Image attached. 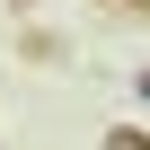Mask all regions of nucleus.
I'll list each match as a JSON object with an SVG mask.
<instances>
[{
  "label": "nucleus",
  "mask_w": 150,
  "mask_h": 150,
  "mask_svg": "<svg viewBox=\"0 0 150 150\" xmlns=\"http://www.w3.org/2000/svg\"><path fill=\"white\" fill-rule=\"evenodd\" d=\"M106 150H150V132H132V124H106Z\"/></svg>",
  "instance_id": "obj_1"
},
{
  "label": "nucleus",
  "mask_w": 150,
  "mask_h": 150,
  "mask_svg": "<svg viewBox=\"0 0 150 150\" xmlns=\"http://www.w3.org/2000/svg\"><path fill=\"white\" fill-rule=\"evenodd\" d=\"M115 9H150V0H115Z\"/></svg>",
  "instance_id": "obj_2"
},
{
  "label": "nucleus",
  "mask_w": 150,
  "mask_h": 150,
  "mask_svg": "<svg viewBox=\"0 0 150 150\" xmlns=\"http://www.w3.org/2000/svg\"><path fill=\"white\" fill-rule=\"evenodd\" d=\"M141 97H150V71H141Z\"/></svg>",
  "instance_id": "obj_3"
},
{
  "label": "nucleus",
  "mask_w": 150,
  "mask_h": 150,
  "mask_svg": "<svg viewBox=\"0 0 150 150\" xmlns=\"http://www.w3.org/2000/svg\"><path fill=\"white\" fill-rule=\"evenodd\" d=\"M18 9H27V0H18Z\"/></svg>",
  "instance_id": "obj_4"
}]
</instances>
